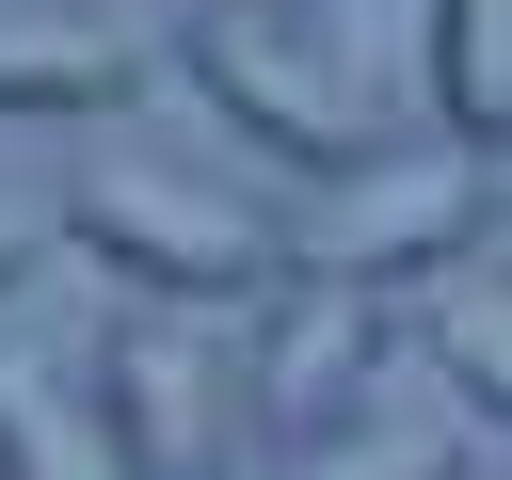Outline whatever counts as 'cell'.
<instances>
[{
	"instance_id": "1",
	"label": "cell",
	"mask_w": 512,
	"mask_h": 480,
	"mask_svg": "<svg viewBox=\"0 0 512 480\" xmlns=\"http://www.w3.org/2000/svg\"><path fill=\"white\" fill-rule=\"evenodd\" d=\"M64 240H80L128 304H256V288L288 272V224H272L240 176L176 160V144H96V160L64 176Z\"/></svg>"
},
{
	"instance_id": "2",
	"label": "cell",
	"mask_w": 512,
	"mask_h": 480,
	"mask_svg": "<svg viewBox=\"0 0 512 480\" xmlns=\"http://www.w3.org/2000/svg\"><path fill=\"white\" fill-rule=\"evenodd\" d=\"M176 64H192V96L240 112V144L288 160V176H352V160H384V144H368V80L336 64V32H320L304 0H192Z\"/></svg>"
},
{
	"instance_id": "3",
	"label": "cell",
	"mask_w": 512,
	"mask_h": 480,
	"mask_svg": "<svg viewBox=\"0 0 512 480\" xmlns=\"http://www.w3.org/2000/svg\"><path fill=\"white\" fill-rule=\"evenodd\" d=\"M480 240H512L496 160H464V144H384V160L320 176V208L288 224V272H336V288H448Z\"/></svg>"
},
{
	"instance_id": "4",
	"label": "cell",
	"mask_w": 512,
	"mask_h": 480,
	"mask_svg": "<svg viewBox=\"0 0 512 480\" xmlns=\"http://www.w3.org/2000/svg\"><path fill=\"white\" fill-rule=\"evenodd\" d=\"M80 368L128 432V480H224L240 464V352L192 336V304H112V336Z\"/></svg>"
},
{
	"instance_id": "5",
	"label": "cell",
	"mask_w": 512,
	"mask_h": 480,
	"mask_svg": "<svg viewBox=\"0 0 512 480\" xmlns=\"http://www.w3.org/2000/svg\"><path fill=\"white\" fill-rule=\"evenodd\" d=\"M368 368H384V288H336V272H272L256 304H240V416L256 432H336L352 400H368Z\"/></svg>"
},
{
	"instance_id": "6",
	"label": "cell",
	"mask_w": 512,
	"mask_h": 480,
	"mask_svg": "<svg viewBox=\"0 0 512 480\" xmlns=\"http://www.w3.org/2000/svg\"><path fill=\"white\" fill-rule=\"evenodd\" d=\"M144 80V48L96 0H0V112H112Z\"/></svg>"
},
{
	"instance_id": "7",
	"label": "cell",
	"mask_w": 512,
	"mask_h": 480,
	"mask_svg": "<svg viewBox=\"0 0 512 480\" xmlns=\"http://www.w3.org/2000/svg\"><path fill=\"white\" fill-rule=\"evenodd\" d=\"M0 480H128V432H112L96 368L0 352Z\"/></svg>"
},
{
	"instance_id": "8",
	"label": "cell",
	"mask_w": 512,
	"mask_h": 480,
	"mask_svg": "<svg viewBox=\"0 0 512 480\" xmlns=\"http://www.w3.org/2000/svg\"><path fill=\"white\" fill-rule=\"evenodd\" d=\"M432 144L512 160V0H432Z\"/></svg>"
},
{
	"instance_id": "9",
	"label": "cell",
	"mask_w": 512,
	"mask_h": 480,
	"mask_svg": "<svg viewBox=\"0 0 512 480\" xmlns=\"http://www.w3.org/2000/svg\"><path fill=\"white\" fill-rule=\"evenodd\" d=\"M288 480H480V464H464V416L448 400H352L336 432L288 448Z\"/></svg>"
},
{
	"instance_id": "10",
	"label": "cell",
	"mask_w": 512,
	"mask_h": 480,
	"mask_svg": "<svg viewBox=\"0 0 512 480\" xmlns=\"http://www.w3.org/2000/svg\"><path fill=\"white\" fill-rule=\"evenodd\" d=\"M432 368H448L464 416L512 432V272H496V256H464V272L432 288Z\"/></svg>"
},
{
	"instance_id": "11",
	"label": "cell",
	"mask_w": 512,
	"mask_h": 480,
	"mask_svg": "<svg viewBox=\"0 0 512 480\" xmlns=\"http://www.w3.org/2000/svg\"><path fill=\"white\" fill-rule=\"evenodd\" d=\"M48 224H64V192H16V176H0V288L48 256Z\"/></svg>"
},
{
	"instance_id": "12",
	"label": "cell",
	"mask_w": 512,
	"mask_h": 480,
	"mask_svg": "<svg viewBox=\"0 0 512 480\" xmlns=\"http://www.w3.org/2000/svg\"><path fill=\"white\" fill-rule=\"evenodd\" d=\"M496 480H512V464H496Z\"/></svg>"
}]
</instances>
